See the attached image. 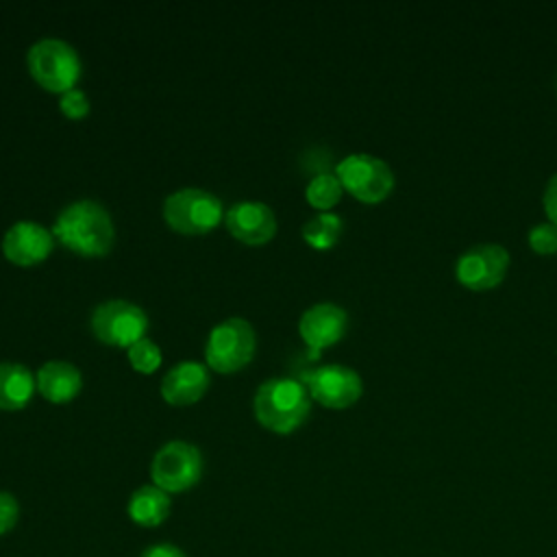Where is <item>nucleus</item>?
I'll return each instance as SVG.
<instances>
[{"label": "nucleus", "instance_id": "nucleus-1", "mask_svg": "<svg viewBox=\"0 0 557 557\" xmlns=\"http://www.w3.org/2000/svg\"><path fill=\"white\" fill-rule=\"evenodd\" d=\"M52 235L67 250L83 257H104L115 239L109 211L96 200H74L61 209Z\"/></svg>", "mask_w": 557, "mask_h": 557}, {"label": "nucleus", "instance_id": "nucleus-2", "mask_svg": "<svg viewBox=\"0 0 557 557\" xmlns=\"http://www.w3.org/2000/svg\"><path fill=\"white\" fill-rule=\"evenodd\" d=\"M252 409L261 426L278 435H289L307 420L311 396L296 379H268L257 387Z\"/></svg>", "mask_w": 557, "mask_h": 557}, {"label": "nucleus", "instance_id": "nucleus-3", "mask_svg": "<svg viewBox=\"0 0 557 557\" xmlns=\"http://www.w3.org/2000/svg\"><path fill=\"white\" fill-rule=\"evenodd\" d=\"M26 65L30 76L48 91L65 94L74 89L81 78L78 52L63 39L44 37L35 41L26 52Z\"/></svg>", "mask_w": 557, "mask_h": 557}, {"label": "nucleus", "instance_id": "nucleus-4", "mask_svg": "<svg viewBox=\"0 0 557 557\" xmlns=\"http://www.w3.org/2000/svg\"><path fill=\"white\" fill-rule=\"evenodd\" d=\"M224 218L218 196L200 187H183L163 200V220L183 235H202L213 231Z\"/></svg>", "mask_w": 557, "mask_h": 557}, {"label": "nucleus", "instance_id": "nucleus-5", "mask_svg": "<svg viewBox=\"0 0 557 557\" xmlns=\"http://www.w3.org/2000/svg\"><path fill=\"white\" fill-rule=\"evenodd\" d=\"M255 348L257 335L252 324L244 318H228L211 329L205 346V359L211 370L231 374L248 366L255 357Z\"/></svg>", "mask_w": 557, "mask_h": 557}, {"label": "nucleus", "instance_id": "nucleus-6", "mask_svg": "<svg viewBox=\"0 0 557 557\" xmlns=\"http://www.w3.org/2000/svg\"><path fill=\"white\" fill-rule=\"evenodd\" d=\"M335 176L344 191L366 205L385 200L394 189V174L389 165L368 152H352L344 157L335 168Z\"/></svg>", "mask_w": 557, "mask_h": 557}, {"label": "nucleus", "instance_id": "nucleus-7", "mask_svg": "<svg viewBox=\"0 0 557 557\" xmlns=\"http://www.w3.org/2000/svg\"><path fill=\"white\" fill-rule=\"evenodd\" d=\"M89 326L102 344L128 350L135 342L146 337L148 315L135 302L113 298L94 307Z\"/></svg>", "mask_w": 557, "mask_h": 557}, {"label": "nucleus", "instance_id": "nucleus-8", "mask_svg": "<svg viewBox=\"0 0 557 557\" xmlns=\"http://www.w3.org/2000/svg\"><path fill=\"white\" fill-rule=\"evenodd\" d=\"M150 476L152 483L168 494L187 492L202 476V455L189 442H165L152 457Z\"/></svg>", "mask_w": 557, "mask_h": 557}, {"label": "nucleus", "instance_id": "nucleus-9", "mask_svg": "<svg viewBox=\"0 0 557 557\" xmlns=\"http://www.w3.org/2000/svg\"><path fill=\"white\" fill-rule=\"evenodd\" d=\"M309 396L329 409L352 407L363 394V381L357 370L344 363H326L302 372Z\"/></svg>", "mask_w": 557, "mask_h": 557}, {"label": "nucleus", "instance_id": "nucleus-10", "mask_svg": "<svg viewBox=\"0 0 557 557\" xmlns=\"http://www.w3.org/2000/svg\"><path fill=\"white\" fill-rule=\"evenodd\" d=\"M509 268V252L500 244H476L455 263L457 281L472 289L485 292L503 283Z\"/></svg>", "mask_w": 557, "mask_h": 557}, {"label": "nucleus", "instance_id": "nucleus-11", "mask_svg": "<svg viewBox=\"0 0 557 557\" xmlns=\"http://www.w3.org/2000/svg\"><path fill=\"white\" fill-rule=\"evenodd\" d=\"M54 248V235L44 224L20 220L2 237V255L15 265H37Z\"/></svg>", "mask_w": 557, "mask_h": 557}, {"label": "nucleus", "instance_id": "nucleus-12", "mask_svg": "<svg viewBox=\"0 0 557 557\" xmlns=\"http://www.w3.org/2000/svg\"><path fill=\"white\" fill-rule=\"evenodd\" d=\"M224 222L228 233L248 246H263L276 233L274 211L259 200L235 202L226 213Z\"/></svg>", "mask_w": 557, "mask_h": 557}, {"label": "nucleus", "instance_id": "nucleus-13", "mask_svg": "<svg viewBox=\"0 0 557 557\" xmlns=\"http://www.w3.org/2000/svg\"><path fill=\"white\" fill-rule=\"evenodd\" d=\"M346 329L348 313L333 302H318L305 309L298 320V333L313 352H320L322 348H329L335 342H339Z\"/></svg>", "mask_w": 557, "mask_h": 557}, {"label": "nucleus", "instance_id": "nucleus-14", "mask_svg": "<svg viewBox=\"0 0 557 557\" xmlns=\"http://www.w3.org/2000/svg\"><path fill=\"white\" fill-rule=\"evenodd\" d=\"M209 387L207 366L200 361H178L161 379V396L170 405H194Z\"/></svg>", "mask_w": 557, "mask_h": 557}, {"label": "nucleus", "instance_id": "nucleus-15", "mask_svg": "<svg viewBox=\"0 0 557 557\" xmlns=\"http://www.w3.org/2000/svg\"><path fill=\"white\" fill-rule=\"evenodd\" d=\"M35 383L46 400H50L52 405H63L70 403L81 392L83 374L74 363L52 359L37 370Z\"/></svg>", "mask_w": 557, "mask_h": 557}, {"label": "nucleus", "instance_id": "nucleus-16", "mask_svg": "<svg viewBox=\"0 0 557 557\" xmlns=\"http://www.w3.org/2000/svg\"><path fill=\"white\" fill-rule=\"evenodd\" d=\"M170 507H172L170 494L163 492L161 487H157L154 483H150V485H139L128 496L126 513H128L131 522H135L137 527L154 529L168 520Z\"/></svg>", "mask_w": 557, "mask_h": 557}, {"label": "nucleus", "instance_id": "nucleus-17", "mask_svg": "<svg viewBox=\"0 0 557 557\" xmlns=\"http://www.w3.org/2000/svg\"><path fill=\"white\" fill-rule=\"evenodd\" d=\"M37 383L24 363L0 361V409L15 411L28 405Z\"/></svg>", "mask_w": 557, "mask_h": 557}, {"label": "nucleus", "instance_id": "nucleus-18", "mask_svg": "<svg viewBox=\"0 0 557 557\" xmlns=\"http://www.w3.org/2000/svg\"><path fill=\"white\" fill-rule=\"evenodd\" d=\"M342 228H344V220L333 211H324L302 224V237L311 248L329 250L337 244Z\"/></svg>", "mask_w": 557, "mask_h": 557}, {"label": "nucleus", "instance_id": "nucleus-19", "mask_svg": "<svg viewBox=\"0 0 557 557\" xmlns=\"http://www.w3.org/2000/svg\"><path fill=\"white\" fill-rule=\"evenodd\" d=\"M344 194V187L339 183V178L335 174H329V172H322V174H315L309 183H307V189H305V198L307 202L318 209L320 213L324 211H331L339 198Z\"/></svg>", "mask_w": 557, "mask_h": 557}, {"label": "nucleus", "instance_id": "nucleus-20", "mask_svg": "<svg viewBox=\"0 0 557 557\" xmlns=\"http://www.w3.org/2000/svg\"><path fill=\"white\" fill-rule=\"evenodd\" d=\"M126 355H128V361H131L133 370L141 372V374H152L161 366V348L148 337L135 342L126 350Z\"/></svg>", "mask_w": 557, "mask_h": 557}, {"label": "nucleus", "instance_id": "nucleus-21", "mask_svg": "<svg viewBox=\"0 0 557 557\" xmlns=\"http://www.w3.org/2000/svg\"><path fill=\"white\" fill-rule=\"evenodd\" d=\"M529 246L537 255H555L557 252V226L550 222H540L529 231Z\"/></svg>", "mask_w": 557, "mask_h": 557}, {"label": "nucleus", "instance_id": "nucleus-22", "mask_svg": "<svg viewBox=\"0 0 557 557\" xmlns=\"http://www.w3.org/2000/svg\"><path fill=\"white\" fill-rule=\"evenodd\" d=\"M59 109H61V113H63L65 117H70V120H81V117H85V115L89 113V100H87V96H85L83 89L74 87V89L61 94V98H59Z\"/></svg>", "mask_w": 557, "mask_h": 557}, {"label": "nucleus", "instance_id": "nucleus-23", "mask_svg": "<svg viewBox=\"0 0 557 557\" xmlns=\"http://www.w3.org/2000/svg\"><path fill=\"white\" fill-rule=\"evenodd\" d=\"M20 518V505L13 494L0 490V535L9 533Z\"/></svg>", "mask_w": 557, "mask_h": 557}, {"label": "nucleus", "instance_id": "nucleus-24", "mask_svg": "<svg viewBox=\"0 0 557 557\" xmlns=\"http://www.w3.org/2000/svg\"><path fill=\"white\" fill-rule=\"evenodd\" d=\"M542 205H544V211L548 215V222L557 226V174H553L548 178L544 196H542Z\"/></svg>", "mask_w": 557, "mask_h": 557}, {"label": "nucleus", "instance_id": "nucleus-25", "mask_svg": "<svg viewBox=\"0 0 557 557\" xmlns=\"http://www.w3.org/2000/svg\"><path fill=\"white\" fill-rule=\"evenodd\" d=\"M139 557H187V555L183 553V548H178L172 542H157L146 546Z\"/></svg>", "mask_w": 557, "mask_h": 557}]
</instances>
